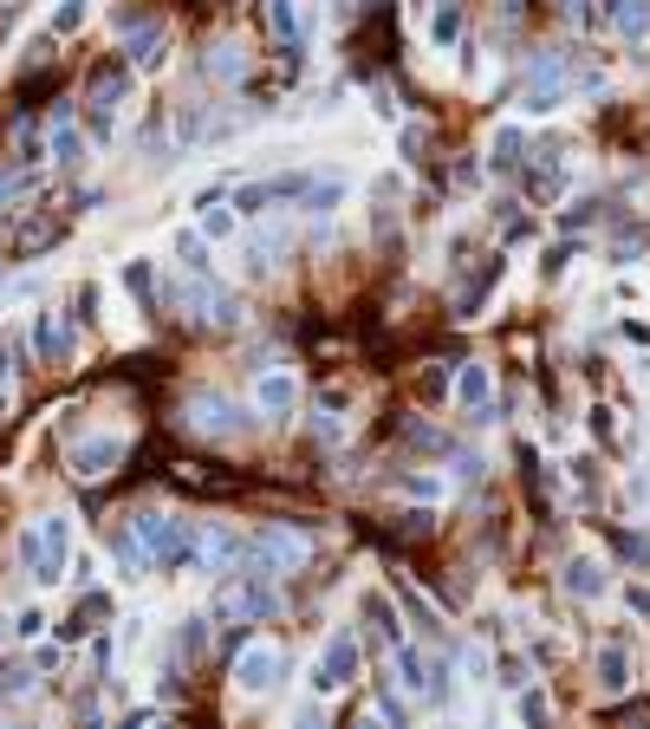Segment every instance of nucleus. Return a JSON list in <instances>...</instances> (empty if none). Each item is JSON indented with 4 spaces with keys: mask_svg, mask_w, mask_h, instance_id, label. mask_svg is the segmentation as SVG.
Wrapping results in <instances>:
<instances>
[{
    "mask_svg": "<svg viewBox=\"0 0 650 729\" xmlns=\"http://www.w3.org/2000/svg\"><path fill=\"white\" fill-rule=\"evenodd\" d=\"M20 567L33 574V587H59L65 580V554H72V521L65 515H39L33 528H20Z\"/></svg>",
    "mask_w": 650,
    "mask_h": 729,
    "instance_id": "obj_1",
    "label": "nucleus"
},
{
    "mask_svg": "<svg viewBox=\"0 0 650 729\" xmlns=\"http://www.w3.org/2000/svg\"><path fill=\"white\" fill-rule=\"evenodd\" d=\"M306 561H313V535H306V528H286V521H267V528L247 541V554H241V567H247V574H267V580H273V574H299Z\"/></svg>",
    "mask_w": 650,
    "mask_h": 729,
    "instance_id": "obj_2",
    "label": "nucleus"
},
{
    "mask_svg": "<svg viewBox=\"0 0 650 729\" xmlns=\"http://www.w3.org/2000/svg\"><path fill=\"white\" fill-rule=\"evenodd\" d=\"M566 85H573V52H534V65H527V85H521V104L534 111V117H547V111H560L566 104Z\"/></svg>",
    "mask_w": 650,
    "mask_h": 729,
    "instance_id": "obj_3",
    "label": "nucleus"
},
{
    "mask_svg": "<svg viewBox=\"0 0 650 729\" xmlns=\"http://www.w3.org/2000/svg\"><path fill=\"white\" fill-rule=\"evenodd\" d=\"M182 424L195 430V437H208V443H228V437H241V404L228 398V391H215V385H202V391H189L182 398Z\"/></svg>",
    "mask_w": 650,
    "mask_h": 729,
    "instance_id": "obj_4",
    "label": "nucleus"
},
{
    "mask_svg": "<svg viewBox=\"0 0 650 729\" xmlns=\"http://www.w3.org/2000/svg\"><path fill=\"white\" fill-rule=\"evenodd\" d=\"M280 678H286V652H280V645H267V639H241V645H234V691L267 697Z\"/></svg>",
    "mask_w": 650,
    "mask_h": 729,
    "instance_id": "obj_5",
    "label": "nucleus"
},
{
    "mask_svg": "<svg viewBox=\"0 0 650 729\" xmlns=\"http://www.w3.org/2000/svg\"><path fill=\"white\" fill-rule=\"evenodd\" d=\"M117 463H124V437H117V430L78 437V443L65 450V476H72V482H104Z\"/></svg>",
    "mask_w": 650,
    "mask_h": 729,
    "instance_id": "obj_6",
    "label": "nucleus"
},
{
    "mask_svg": "<svg viewBox=\"0 0 650 729\" xmlns=\"http://www.w3.org/2000/svg\"><path fill=\"white\" fill-rule=\"evenodd\" d=\"M117 26H124V65L156 72L163 52H169V26H163L156 13H117Z\"/></svg>",
    "mask_w": 650,
    "mask_h": 729,
    "instance_id": "obj_7",
    "label": "nucleus"
},
{
    "mask_svg": "<svg viewBox=\"0 0 650 729\" xmlns=\"http://www.w3.org/2000/svg\"><path fill=\"white\" fill-rule=\"evenodd\" d=\"M345 684H358V632H332L326 652H319V665H313V691L319 697H332Z\"/></svg>",
    "mask_w": 650,
    "mask_h": 729,
    "instance_id": "obj_8",
    "label": "nucleus"
},
{
    "mask_svg": "<svg viewBox=\"0 0 650 729\" xmlns=\"http://www.w3.org/2000/svg\"><path fill=\"white\" fill-rule=\"evenodd\" d=\"M501 274H508V261H501V254H482V267H475V274H469V280L456 287L449 313H456V319H475V313H482V300H488V293L501 287Z\"/></svg>",
    "mask_w": 650,
    "mask_h": 729,
    "instance_id": "obj_9",
    "label": "nucleus"
},
{
    "mask_svg": "<svg viewBox=\"0 0 650 729\" xmlns=\"http://www.w3.org/2000/svg\"><path fill=\"white\" fill-rule=\"evenodd\" d=\"M254 404H260V417H267V424H286V417H293V404H299V385H293V372H280V365H260Z\"/></svg>",
    "mask_w": 650,
    "mask_h": 729,
    "instance_id": "obj_10",
    "label": "nucleus"
},
{
    "mask_svg": "<svg viewBox=\"0 0 650 729\" xmlns=\"http://www.w3.org/2000/svg\"><path fill=\"white\" fill-rule=\"evenodd\" d=\"M111 567H117L124 580H143V574L156 567V561H150V541L137 535V521H124V528L111 535Z\"/></svg>",
    "mask_w": 650,
    "mask_h": 729,
    "instance_id": "obj_11",
    "label": "nucleus"
},
{
    "mask_svg": "<svg viewBox=\"0 0 650 729\" xmlns=\"http://www.w3.org/2000/svg\"><path fill=\"white\" fill-rule=\"evenodd\" d=\"M592 678H599V691H606V697L632 691V652H625L619 639H606V645L592 652Z\"/></svg>",
    "mask_w": 650,
    "mask_h": 729,
    "instance_id": "obj_12",
    "label": "nucleus"
},
{
    "mask_svg": "<svg viewBox=\"0 0 650 729\" xmlns=\"http://www.w3.org/2000/svg\"><path fill=\"white\" fill-rule=\"evenodd\" d=\"M124 91H130V65H124V59L98 65V72H91V85H85L91 111H117V104H124Z\"/></svg>",
    "mask_w": 650,
    "mask_h": 729,
    "instance_id": "obj_13",
    "label": "nucleus"
},
{
    "mask_svg": "<svg viewBox=\"0 0 650 729\" xmlns=\"http://www.w3.org/2000/svg\"><path fill=\"white\" fill-rule=\"evenodd\" d=\"M72 326H78L72 313H65V319H59V313H39V319H33V339H39V359H46V365H65V359H72Z\"/></svg>",
    "mask_w": 650,
    "mask_h": 729,
    "instance_id": "obj_14",
    "label": "nucleus"
},
{
    "mask_svg": "<svg viewBox=\"0 0 650 729\" xmlns=\"http://www.w3.org/2000/svg\"><path fill=\"white\" fill-rule=\"evenodd\" d=\"M339 202H345V169H319V176L306 183V196H299V209H306V215H319V222H326Z\"/></svg>",
    "mask_w": 650,
    "mask_h": 729,
    "instance_id": "obj_15",
    "label": "nucleus"
},
{
    "mask_svg": "<svg viewBox=\"0 0 650 729\" xmlns=\"http://www.w3.org/2000/svg\"><path fill=\"white\" fill-rule=\"evenodd\" d=\"M65 228H72V215H46V222H26V228L13 235V248H20V261H33V254H46V248H59V241H65Z\"/></svg>",
    "mask_w": 650,
    "mask_h": 729,
    "instance_id": "obj_16",
    "label": "nucleus"
},
{
    "mask_svg": "<svg viewBox=\"0 0 650 729\" xmlns=\"http://www.w3.org/2000/svg\"><path fill=\"white\" fill-rule=\"evenodd\" d=\"M456 404H462L475 424L495 417V411H488V365H462V372H456Z\"/></svg>",
    "mask_w": 650,
    "mask_h": 729,
    "instance_id": "obj_17",
    "label": "nucleus"
},
{
    "mask_svg": "<svg viewBox=\"0 0 650 729\" xmlns=\"http://www.w3.org/2000/svg\"><path fill=\"white\" fill-rule=\"evenodd\" d=\"M391 665H397V684H404L410 697H430V658H423L417 645L391 639Z\"/></svg>",
    "mask_w": 650,
    "mask_h": 729,
    "instance_id": "obj_18",
    "label": "nucleus"
},
{
    "mask_svg": "<svg viewBox=\"0 0 650 729\" xmlns=\"http://www.w3.org/2000/svg\"><path fill=\"white\" fill-rule=\"evenodd\" d=\"M566 593H573V600H606V593H612V574H606L599 561L579 554V561H566Z\"/></svg>",
    "mask_w": 650,
    "mask_h": 729,
    "instance_id": "obj_19",
    "label": "nucleus"
},
{
    "mask_svg": "<svg viewBox=\"0 0 650 729\" xmlns=\"http://www.w3.org/2000/svg\"><path fill=\"white\" fill-rule=\"evenodd\" d=\"M606 20L619 26V39H625V46H645V39H650V0H612V7H606Z\"/></svg>",
    "mask_w": 650,
    "mask_h": 729,
    "instance_id": "obj_20",
    "label": "nucleus"
},
{
    "mask_svg": "<svg viewBox=\"0 0 650 729\" xmlns=\"http://www.w3.org/2000/svg\"><path fill=\"white\" fill-rule=\"evenodd\" d=\"M117 280H124V293H130L143 313H156V267H150V261H124Z\"/></svg>",
    "mask_w": 650,
    "mask_h": 729,
    "instance_id": "obj_21",
    "label": "nucleus"
},
{
    "mask_svg": "<svg viewBox=\"0 0 650 729\" xmlns=\"http://www.w3.org/2000/svg\"><path fill=\"white\" fill-rule=\"evenodd\" d=\"M46 156H52V163H65V169H72V163H85V137L65 124V111L52 117V143H46Z\"/></svg>",
    "mask_w": 650,
    "mask_h": 729,
    "instance_id": "obj_22",
    "label": "nucleus"
},
{
    "mask_svg": "<svg viewBox=\"0 0 650 729\" xmlns=\"http://www.w3.org/2000/svg\"><path fill=\"white\" fill-rule=\"evenodd\" d=\"M208 72H215L221 85H241V78H247V52H241L234 39H221V46L208 52Z\"/></svg>",
    "mask_w": 650,
    "mask_h": 729,
    "instance_id": "obj_23",
    "label": "nucleus"
},
{
    "mask_svg": "<svg viewBox=\"0 0 650 729\" xmlns=\"http://www.w3.org/2000/svg\"><path fill=\"white\" fill-rule=\"evenodd\" d=\"M521 156H527V137H521L514 124H501L495 143H488V163H495V169H521Z\"/></svg>",
    "mask_w": 650,
    "mask_h": 729,
    "instance_id": "obj_24",
    "label": "nucleus"
},
{
    "mask_svg": "<svg viewBox=\"0 0 650 729\" xmlns=\"http://www.w3.org/2000/svg\"><path fill=\"white\" fill-rule=\"evenodd\" d=\"M176 261L189 267V274H208L215 261H208V235L202 228H176Z\"/></svg>",
    "mask_w": 650,
    "mask_h": 729,
    "instance_id": "obj_25",
    "label": "nucleus"
},
{
    "mask_svg": "<svg viewBox=\"0 0 650 729\" xmlns=\"http://www.w3.org/2000/svg\"><path fill=\"white\" fill-rule=\"evenodd\" d=\"M280 248H286V241H280V228H260V235H254V241L241 248V254H247V274H273Z\"/></svg>",
    "mask_w": 650,
    "mask_h": 729,
    "instance_id": "obj_26",
    "label": "nucleus"
},
{
    "mask_svg": "<svg viewBox=\"0 0 650 729\" xmlns=\"http://www.w3.org/2000/svg\"><path fill=\"white\" fill-rule=\"evenodd\" d=\"M397 600H404V613H410V626H417L423 639H443V626H436V606H430L417 587H397Z\"/></svg>",
    "mask_w": 650,
    "mask_h": 729,
    "instance_id": "obj_27",
    "label": "nucleus"
},
{
    "mask_svg": "<svg viewBox=\"0 0 650 729\" xmlns=\"http://www.w3.org/2000/svg\"><path fill=\"white\" fill-rule=\"evenodd\" d=\"M606 541L619 548V561H632V567H650V535H632V528H606Z\"/></svg>",
    "mask_w": 650,
    "mask_h": 729,
    "instance_id": "obj_28",
    "label": "nucleus"
},
{
    "mask_svg": "<svg viewBox=\"0 0 650 729\" xmlns=\"http://www.w3.org/2000/svg\"><path fill=\"white\" fill-rule=\"evenodd\" d=\"M202 645H208V619L189 613V619L176 626V658H202Z\"/></svg>",
    "mask_w": 650,
    "mask_h": 729,
    "instance_id": "obj_29",
    "label": "nucleus"
},
{
    "mask_svg": "<svg viewBox=\"0 0 650 729\" xmlns=\"http://www.w3.org/2000/svg\"><path fill=\"white\" fill-rule=\"evenodd\" d=\"M430 39H436V52L462 39V0H443V7H436V26H430Z\"/></svg>",
    "mask_w": 650,
    "mask_h": 729,
    "instance_id": "obj_30",
    "label": "nucleus"
},
{
    "mask_svg": "<svg viewBox=\"0 0 650 729\" xmlns=\"http://www.w3.org/2000/svg\"><path fill=\"white\" fill-rule=\"evenodd\" d=\"M267 33L273 39H299V0H267Z\"/></svg>",
    "mask_w": 650,
    "mask_h": 729,
    "instance_id": "obj_31",
    "label": "nucleus"
},
{
    "mask_svg": "<svg viewBox=\"0 0 650 729\" xmlns=\"http://www.w3.org/2000/svg\"><path fill=\"white\" fill-rule=\"evenodd\" d=\"M202 209H208V215H202V235H208V241H228V235H234V209H228L221 196L202 202Z\"/></svg>",
    "mask_w": 650,
    "mask_h": 729,
    "instance_id": "obj_32",
    "label": "nucleus"
},
{
    "mask_svg": "<svg viewBox=\"0 0 650 729\" xmlns=\"http://www.w3.org/2000/svg\"><path fill=\"white\" fill-rule=\"evenodd\" d=\"M202 130H208V104H176V137L195 143Z\"/></svg>",
    "mask_w": 650,
    "mask_h": 729,
    "instance_id": "obj_33",
    "label": "nucleus"
},
{
    "mask_svg": "<svg viewBox=\"0 0 650 729\" xmlns=\"http://www.w3.org/2000/svg\"><path fill=\"white\" fill-rule=\"evenodd\" d=\"M85 13H91V0H59V7H52V39H59V33H78Z\"/></svg>",
    "mask_w": 650,
    "mask_h": 729,
    "instance_id": "obj_34",
    "label": "nucleus"
},
{
    "mask_svg": "<svg viewBox=\"0 0 650 729\" xmlns=\"http://www.w3.org/2000/svg\"><path fill=\"white\" fill-rule=\"evenodd\" d=\"M488 671H495V658H488L482 645H469V652H462V678H469V684H488Z\"/></svg>",
    "mask_w": 650,
    "mask_h": 729,
    "instance_id": "obj_35",
    "label": "nucleus"
},
{
    "mask_svg": "<svg viewBox=\"0 0 650 729\" xmlns=\"http://www.w3.org/2000/svg\"><path fill=\"white\" fill-rule=\"evenodd\" d=\"M501 684H508V691H521V684H534V665H527L521 652H508V658H501Z\"/></svg>",
    "mask_w": 650,
    "mask_h": 729,
    "instance_id": "obj_36",
    "label": "nucleus"
},
{
    "mask_svg": "<svg viewBox=\"0 0 650 729\" xmlns=\"http://www.w3.org/2000/svg\"><path fill=\"white\" fill-rule=\"evenodd\" d=\"M13 196H33V169H26V163H13V169L0 176V202H13Z\"/></svg>",
    "mask_w": 650,
    "mask_h": 729,
    "instance_id": "obj_37",
    "label": "nucleus"
},
{
    "mask_svg": "<svg viewBox=\"0 0 650 729\" xmlns=\"http://www.w3.org/2000/svg\"><path fill=\"white\" fill-rule=\"evenodd\" d=\"M599 209H606V202H592V196H579L573 209H560V228H586V222H592Z\"/></svg>",
    "mask_w": 650,
    "mask_h": 729,
    "instance_id": "obj_38",
    "label": "nucleus"
},
{
    "mask_svg": "<svg viewBox=\"0 0 650 729\" xmlns=\"http://www.w3.org/2000/svg\"><path fill=\"white\" fill-rule=\"evenodd\" d=\"M547 717H553V704H547L540 691H527V684H521V724H547Z\"/></svg>",
    "mask_w": 650,
    "mask_h": 729,
    "instance_id": "obj_39",
    "label": "nucleus"
},
{
    "mask_svg": "<svg viewBox=\"0 0 650 729\" xmlns=\"http://www.w3.org/2000/svg\"><path fill=\"white\" fill-rule=\"evenodd\" d=\"M365 619H371L384 639H397V613H384V600H365Z\"/></svg>",
    "mask_w": 650,
    "mask_h": 729,
    "instance_id": "obj_40",
    "label": "nucleus"
},
{
    "mask_svg": "<svg viewBox=\"0 0 650 729\" xmlns=\"http://www.w3.org/2000/svg\"><path fill=\"white\" fill-rule=\"evenodd\" d=\"M378 711H384L391 724H404V697L391 691V678H378Z\"/></svg>",
    "mask_w": 650,
    "mask_h": 729,
    "instance_id": "obj_41",
    "label": "nucleus"
},
{
    "mask_svg": "<svg viewBox=\"0 0 650 729\" xmlns=\"http://www.w3.org/2000/svg\"><path fill=\"white\" fill-rule=\"evenodd\" d=\"M566 261H573V248H553V254L540 261V274H547V280H560V274H566Z\"/></svg>",
    "mask_w": 650,
    "mask_h": 729,
    "instance_id": "obj_42",
    "label": "nucleus"
},
{
    "mask_svg": "<svg viewBox=\"0 0 650 729\" xmlns=\"http://www.w3.org/2000/svg\"><path fill=\"white\" fill-rule=\"evenodd\" d=\"M449 391V365H436V372H423V398H443Z\"/></svg>",
    "mask_w": 650,
    "mask_h": 729,
    "instance_id": "obj_43",
    "label": "nucleus"
},
{
    "mask_svg": "<svg viewBox=\"0 0 650 729\" xmlns=\"http://www.w3.org/2000/svg\"><path fill=\"white\" fill-rule=\"evenodd\" d=\"M39 626H46V613H33V606L13 619V632H20V639H39Z\"/></svg>",
    "mask_w": 650,
    "mask_h": 729,
    "instance_id": "obj_44",
    "label": "nucleus"
},
{
    "mask_svg": "<svg viewBox=\"0 0 650 729\" xmlns=\"http://www.w3.org/2000/svg\"><path fill=\"white\" fill-rule=\"evenodd\" d=\"M117 639H124V652H130V645H143V619H137V613H130V619H124V626H117Z\"/></svg>",
    "mask_w": 650,
    "mask_h": 729,
    "instance_id": "obj_45",
    "label": "nucleus"
},
{
    "mask_svg": "<svg viewBox=\"0 0 650 729\" xmlns=\"http://www.w3.org/2000/svg\"><path fill=\"white\" fill-rule=\"evenodd\" d=\"M404 495H443V482H430V476H410V482H404Z\"/></svg>",
    "mask_w": 650,
    "mask_h": 729,
    "instance_id": "obj_46",
    "label": "nucleus"
},
{
    "mask_svg": "<svg viewBox=\"0 0 650 729\" xmlns=\"http://www.w3.org/2000/svg\"><path fill=\"white\" fill-rule=\"evenodd\" d=\"M625 339H632V345H650V326L645 319H625Z\"/></svg>",
    "mask_w": 650,
    "mask_h": 729,
    "instance_id": "obj_47",
    "label": "nucleus"
},
{
    "mask_svg": "<svg viewBox=\"0 0 650 729\" xmlns=\"http://www.w3.org/2000/svg\"><path fill=\"white\" fill-rule=\"evenodd\" d=\"M632 613H638V619H650V593H645V587H632Z\"/></svg>",
    "mask_w": 650,
    "mask_h": 729,
    "instance_id": "obj_48",
    "label": "nucleus"
}]
</instances>
